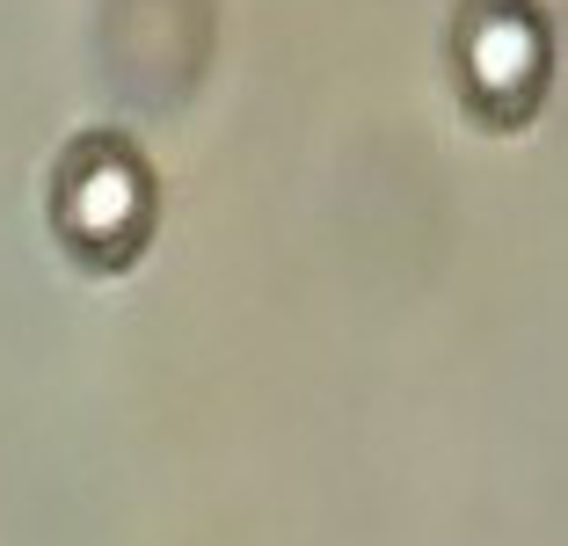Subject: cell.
<instances>
[{"label": "cell", "mask_w": 568, "mask_h": 546, "mask_svg": "<svg viewBox=\"0 0 568 546\" xmlns=\"http://www.w3.org/2000/svg\"><path fill=\"white\" fill-rule=\"evenodd\" d=\"M51 241L81 263L88 277H124L153 249L161 226V175L124 132H73L51 161L44 190Z\"/></svg>", "instance_id": "6da1fadb"}, {"label": "cell", "mask_w": 568, "mask_h": 546, "mask_svg": "<svg viewBox=\"0 0 568 546\" xmlns=\"http://www.w3.org/2000/svg\"><path fill=\"white\" fill-rule=\"evenodd\" d=\"M445 73L481 132H525L554 88V22L539 0H459L445 22Z\"/></svg>", "instance_id": "7a4b0ae2"}]
</instances>
